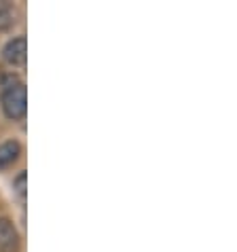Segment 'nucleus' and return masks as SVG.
Listing matches in <instances>:
<instances>
[{
	"label": "nucleus",
	"instance_id": "nucleus-1",
	"mask_svg": "<svg viewBox=\"0 0 237 252\" xmlns=\"http://www.w3.org/2000/svg\"><path fill=\"white\" fill-rule=\"evenodd\" d=\"M2 110L4 115L13 119V121H19V119L26 117V110H28V94H26V85L22 81H11L6 83L4 89H2Z\"/></svg>",
	"mask_w": 237,
	"mask_h": 252
},
{
	"label": "nucleus",
	"instance_id": "nucleus-2",
	"mask_svg": "<svg viewBox=\"0 0 237 252\" xmlns=\"http://www.w3.org/2000/svg\"><path fill=\"white\" fill-rule=\"evenodd\" d=\"M26 55H28V40L26 36H17L6 43L2 58L4 62H9L11 66H24L26 64Z\"/></svg>",
	"mask_w": 237,
	"mask_h": 252
},
{
	"label": "nucleus",
	"instance_id": "nucleus-3",
	"mask_svg": "<svg viewBox=\"0 0 237 252\" xmlns=\"http://www.w3.org/2000/svg\"><path fill=\"white\" fill-rule=\"evenodd\" d=\"M0 252H19V233L9 219H0Z\"/></svg>",
	"mask_w": 237,
	"mask_h": 252
},
{
	"label": "nucleus",
	"instance_id": "nucleus-4",
	"mask_svg": "<svg viewBox=\"0 0 237 252\" xmlns=\"http://www.w3.org/2000/svg\"><path fill=\"white\" fill-rule=\"evenodd\" d=\"M22 155V144L17 140H6V142L0 144V170L13 165Z\"/></svg>",
	"mask_w": 237,
	"mask_h": 252
},
{
	"label": "nucleus",
	"instance_id": "nucleus-5",
	"mask_svg": "<svg viewBox=\"0 0 237 252\" xmlns=\"http://www.w3.org/2000/svg\"><path fill=\"white\" fill-rule=\"evenodd\" d=\"M15 22V13H13L11 4L0 2V30H6L9 26H13Z\"/></svg>",
	"mask_w": 237,
	"mask_h": 252
},
{
	"label": "nucleus",
	"instance_id": "nucleus-6",
	"mask_svg": "<svg viewBox=\"0 0 237 252\" xmlns=\"http://www.w3.org/2000/svg\"><path fill=\"white\" fill-rule=\"evenodd\" d=\"M26 180H28V176H26V172H22V174H19V176L15 178V185H13V187H15V193H17V197L19 199H26Z\"/></svg>",
	"mask_w": 237,
	"mask_h": 252
}]
</instances>
